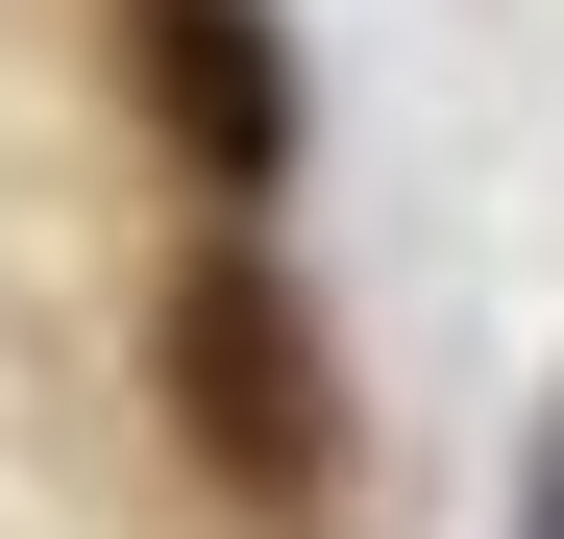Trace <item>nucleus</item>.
Returning a JSON list of instances; mask_svg holds the SVG:
<instances>
[{"mask_svg":"<svg viewBox=\"0 0 564 539\" xmlns=\"http://www.w3.org/2000/svg\"><path fill=\"white\" fill-rule=\"evenodd\" d=\"M172 417H197V466H221V491H319V441H344V369H319L295 270H270L246 221L172 270Z\"/></svg>","mask_w":564,"mask_h":539,"instance_id":"obj_1","label":"nucleus"},{"mask_svg":"<svg viewBox=\"0 0 564 539\" xmlns=\"http://www.w3.org/2000/svg\"><path fill=\"white\" fill-rule=\"evenodd\" d=\"M123 50H148V99H172V147H197L221 221L295 197V74H270V0H123Z\"/></svg>","mask_w":564,"mask_h":539,"instance_id":"obj_2","label":"nucleus"}]
</instances>
